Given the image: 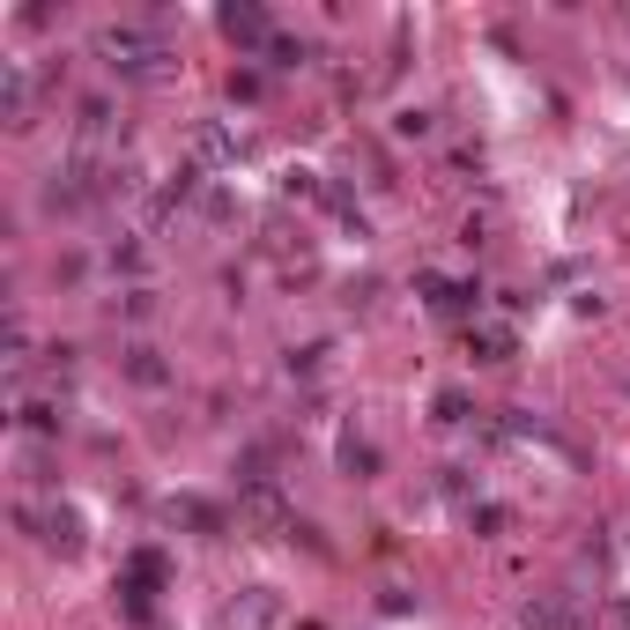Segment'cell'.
<instances>
[{
    "mask_svg": "<svg viewBox=\"0 0 630 630\" xmlns=\"http://www.w3.org/2000/svg\"><path fill=\"white\" fill-rule=\"evenodd\" d=\"M97 52L112 60V68H126V74H156L164 68V38H156L148 23H112L97 38Z\"/></svg>",
    "mask_w": 630,
    "mask_h": 630,
    "instance_id": "1",
    "label": "cell"
},
{
    "mask_svg": "<svg viewBox=\"0 0 630 630\" xmlns=\"http://www.w3.org/2000/svg\"><path fill=\"white\" fill-rule=\"evenodd\" d=\"M275 616H282V608H275V593H267V586H252V593H238V601H230V616H223V623H230V630H275Z\"/></svg>",
    "mask_w": 630,
    "mask_h": 630,
    "instance_id": "2",
    "label": "cell"
},
{
    "mask_svg": "<svg viewBox=\"0 0 630 630\" xmlns=\"http://www.w3.org/2000/svg\"><path fill=\"white\" fill-rule=\"evenodd\" d=\"M223 30H230V38H245V45H260V38H267V16H260V8H230V16H223Z\"/></svg>",
    "mask_w": 630,
    "mask_h": 630,
    "instance_id": "3",
    "label": "cell"
},
{
    "mask_svg": "<svg viewBox=\"0 0 630 630\" xmlns=\"http://www.w3.org/2000/svg\"><path fill=\"white\" fill-rule=\"evenodd\" d=\"M230 148H238V142H230V134H223V126H200V156H208V164H223V156H230Z\"/></svg>",
    "mask_w": 630,
    "mask_h": 630,
    "instance_id": "4",
    "label": "cell"
},
{
    "mask_svg": "<svg viewBox=\"0 0 630 630\" xmlns=\"http://www.w3.org/2000/svg\"><path fill=\"white\" fill-rule=\"evenodd\" d=\"M134 379H148V386L164 379V364H156V349H134Z\"/></svg>",
    "mask_w": 630,
    "mask_h": 630,
    "instance_id": "5",
    "label": "cell"
}]
</instances>
